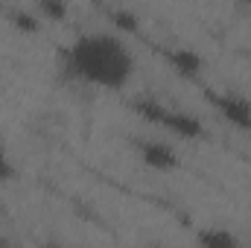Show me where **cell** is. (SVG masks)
<instances>
[{"label": "cell", "mask_w": 251, "mask_h": 248, "mask_svg": "<svg viewBox=\"0 0 251 248\" xmlns=\"http://www.w3.org/2000/svg\"><path fill=\"white\" fill-rule=\"evenodd\" d=\"M0 248H3V243H0Z\"/></svg>", "instance_id": "4fadbf2b"}, {"label": "cell", "mask_w": 251, "mask_h": 248, "mask_svg": "<svg viewBox=\"0 0 251 248\" xmlns=\"http://www.w3.org/2000/svg\"><path fill=\"white\" fill-rule=\"evenodd\" d=\"M6 18L21 32H38L41 26V18L35 15V9H6Z\"/></svg>", "instance_id": "52a82bcc"}, {"label": "cell", "mask_w": 251, "mask_h": 248, "mask_svg": "<svg viewBox=\"0 0 251 248\" xmlns=\"http://www.w3.org/2000/svg\"><path fill=\"white\" fill-rule=\"evenodd\" d=\"M131 111H134L137 117H143L146 123L161 125V128L173 131V134L181 137V140H201V137H207V128H204V123H201L196 114L181 111V108H170V105H167L164 99H158V97H149V94L134 97V99H131Z\"/></svg>", "instance_id": "7a4b0ae2"}, {"label": "cell", "mask_w": 251, "mask_h": 248, "mask_svg": "<svg viewBox=\"0 0 251 248\" xmlns=\"http://www.w3.org/2000/svg\"><path fill=\"white\" fill-rule=\"evenodd\" d=\"M15 178V164H12V158H9V152L0 146V187L9 184Z\"/></svg>", "instance_id": "30bf717a"}, {"label": "cell", "mask_w": 251, "mask_h": 248, "mask_svg": "<svg viewBox=\"0 0 251 248\" xmlns=\"http://www.w3.org/2000/svg\"><path fill=\"white\" fill-rule=\"evenodd\" d=\"M41 248H67L64 243H56V240H50V243H44Z\"/></svg>", "instance_id": "8fae6325"}, {"label": "cell", "mask_w": 251, "mask_h": 248, "mask_svg": "<svg viewBox=\"0 0 251 248\" xmlns=\"http://www.w3.org/2000/svg\"><path fill=\"white\" fill-rule=\"evenodd\" d=\"M196 243H199V248H243L234 231L219 228V225L199 228V231H196Z\"/></svg>", "instance_id": "8992f818"}, {"label": "cell", "mask_w": 251, "mask_h": 248, "mask_svg": "<svg viewBox=\"0 0 251 248\" xmlns=\"http://www.w3.org/2000/svg\"><path fill=\"white\" fill-rule=\"evenodd\" d=\"M134 149L140 155V164L155 170V173H173L178 170V152L167 140H149V137H134Z\"/></svg>", "instance_id": "277c9868"}, {"label": "cell", "mask_w": 251, "mask_h": 248, "mask_svg": "<svg viewBox=\"0 0 251 248\" xmlns=\"http://www.w3.org/2000/svg\"><path fill=\"white\" fill-rule=\"evenodd\" d=\"M35 15L41 21H50V24H62L64 18L70 15V6L62 0H38L35 3Z\"/></svg>", "instance_id": "ba28073f"}, {"label": "cell", "mask_w": 251, "mask_h": 248, "mask_svg": "<svg viewBox=\"0 0 251 248\" xmlns=\"http://www.w3.org/2000/svg\"><path fill=\"white\" fill-rule=\"evenodd\" d=\"M140 248H164V246H140Z\"/></svg>", "instance_id": "7c38bea8"}, {"label": "cell", "mask_w": 251, "mask_h": 248, "mask_svg": "<svg viewBox=\"0 0 251 248\" xmlns=\"http://www.w3.org/2000/svg\"><path fill=\"white\" fill-rule=\"evenodd\" d=\"M64 67L73 79L91 88L120 91L134 76V56L120 35L94 29L70 41V47L64 50Z\"/></svg>", "instance_id": "6da1fadb"}, {"label": "cell", "mask_w": 251, "mask_h": 248, "mask_svg": "<svg viewBox=\"0 0 251 248\" xmlns=\"http://www.w3.org/2000/svg\"><path fill=\"white\" fill-rule=\"evenodd\" d=\"M164 56H167L170 67H173L181 79H193V82H196V79L201 76V70H204L201 53H196L193 47H173V50H167Z\"/></svg>", "instance_id": "5b68a950"}, {"label": "cell", "mask_w": 251, "mask_h": 248, "mask_svg": "<svg viewBox=\"0 0 251 248\" xmlns=\"http://www.w3.org/2000/svg\"><path fill=\"white\" fill-rule=\"evenodd\" d=\"M108 21H111L120 32H137V29H140V18H137L131 9H126V6L108 9Z\"/></svg>", "instance_id": "9c48e42d"}, {"label": "cell", "mask_w": 251, "mask_h": 248, "mask_svg": "<svg viewBox=\"0 0 251 248\" xmlns=\"http://www.w3.org/2000/svg\"><path fill=\"white\" fill-rule=\"evenodd\" d=\"M207 102L216 108V114L240 131H251V99L240 91H204Z\"/></svg>", "instance_id": "3957f363"}]
</instances>
